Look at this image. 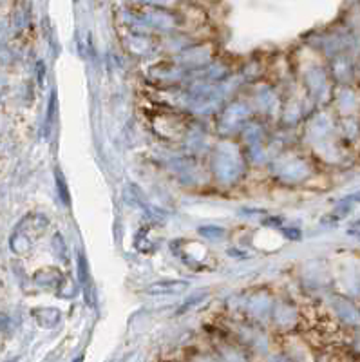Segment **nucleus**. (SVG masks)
I'll return each mask as SVG.
<instances>
[{"label": "nucleus", "instance_id": "2", "mask_svg": "<svg viewBox=\"0 0 360 362\" xmlns=\"http://www.w3.org/2000/svg\"><path fill=\"white\" fill-rule=\"evenodd\" d=\"M359 225H360V221H356V223H355V226H359Z\"/></svg>", "mask_w": 360, "mask_h": 362}, {"label": "nucleus", "instance_id": "1", "mask_svg": "<svg viewBox=\"0 0 360 362\" xmlns=\"http://www.w3.org/2000/svg\"><path fill=\"white\" fill-rule=\"evenodd\" d=\"M54 100H57V96H54V90H53V95H51V102H50V109H47V124H45V129H47V132H50V129H51V122H53Z\"/></svg>", "mask_w": 360, "mask_h": 362}]
</instances>
